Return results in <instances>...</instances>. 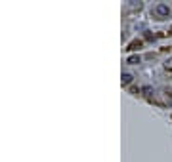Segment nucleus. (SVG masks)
Returning a JSON list of instances; mask_svg holds the SVG:
<instances>
[{"label": "nucleus", "mask_w": 172, "mask_h": 162, "mask_svg": "<svg viewBox=\"0 0 172 162\" xmlns=\"http://www.w3.org/2000/svg\"><path fill=\"white\" fill-rule=\"evenodd\" d=\"M155 13H157V16H168V6L167 4H159L155 8Z\"/></svg>", "instance_id": "1"}]
</instances>
